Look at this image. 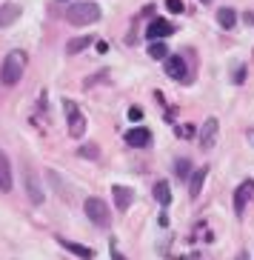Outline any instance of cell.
<instances>
[{
	"mask_svg": "<svg viewBox=\"0 0 254 260\" xmlns=\"http://www.w3.org/2000/svg\"><path fill=\"white\" fill-rule=\"evenodd\" d=\"M26 63H29V57H26L23 49H12V52L3 57V66H0V83L3 86L20 83V77H23V72H26Z\"/></svg>",
	"mask_w": 254,
	"mask_h": 260,
	"instance_id": "6da1fadb",
	"label": "cell"
},
{
	"mask_svg": "<svg viewBox=\"0 0 254 260\" xmlns=\"http://www.w3.org/2000/svg\"><path fill=\"white\" fill-rule=\"evenodd\" d=\"M100 17V6L92 3V0H77L66 9V20L75 26H86V23H94Z\"/></svg>",
	"mask_w": 254,
	"mask_h": 260,
	"instance_id": "7a4b0ae2",
	"label": "cell"
},
{
	"mask_svg": "<svg viewBox=\"0 0 254 260\" xmlns=\"http://www.w3.org/2000/svg\"><path fill=\"white\" fill-rule=\"evenodd\" d=\"M83 209H86V217H89L97 229H108V226H112V209L106 206V200L89 198L83 203Z\"/></svg>",
	"mask_w": 254,
	"mask_h": 260,
	"instance_id": "3957f363",
	"label": "cell"
},
{
	"mask_svg": "<svg viewBox=\"0 0 254 260\" xmlns=\"http://www.w3.org/2000/svg\"><path fill=\"white\" fill-rule=\"evenodd\" d=\"M63 109H66V123H69V135L75 140H80L86 135V117L83 112H80V106H77L75 100H63Z\"/></svg>",
	"mask_w": 254,
	"mask_h": 260,
	"instance_id": "277c9868",
	"label": "cell"
},
{
	"mask_svg": "<svg viewBox=\"0 0 254 260\" xmlns=\"http://www.w3.org/2000/svg\"><path fill=\"white\" fill-rule=\"evenodd\" d=\"M248 200H254V180H243L237 186V191H234V212L243 214Z\"/></svg>",
	"mask_w": 254,
	"mask_h": 260,
	"instance_id": "5b68a950",
	"label": "cell"
},
{
	"mask_svg": "<svg viewBox=\"0 0 254 260\" xmlns=\"http://www.w3.org/2000/svg\"><path fill=\"white\" fill-rule=\"evenodd\" d=\"M169 35H174V23H169V20H152V23L146 26V38L149 40H166Z\"/></svg>",
	"mask_w": 254,
	"mask_h": 260,
	"instance_id": "8992f818",
	"label": "cell"
},
{
	"mask_svg": "<svg viewBox=\"0 0 254 260\" xmlns=\"http://www.w3.org/2000/svg\"><path fill=\"white\" fill-rule=\"evenodd\" d=\"M166 72L174 80H189V66H186V57H180V54H169L166 57Z\"/></svg>",
	"mask_w": 254,
	"mask_h": 260,
	"instance_id": "52a82bcc",
	"label": "cell"
},
{
	"mask_svg": "<svg viewBox=\"0 0 254 260\" xmlns=\"http://www.w3.org/2000/svg\"><path fill=\"white\" fill-rule=\"evenodd\" d=\"M23 180H26V191H29V200L34 203V206H40V203H43V189H40L38 177H34V172H31L29 166H23Z\"/></svg>",
	"mask_w": 254,
	"mask_h": 260,
	"instance_id": "ba28073f",
	"label": "cell"
},
{
	"mask_svg": "<svg viewBox=\"0 0 254 260\" xmlns=\"http://www.w3.org/2000/svg\"><path fill=\"white\" fill-rule=\"evenodd\" d=\"M217 129H220L217 117H208V120L203 123V129H200V149H214V143H217Z\"/></svg>",
	"mask_w": 254,
	"mask_h": 260,
	"instance_id": "9c48e42d",
	"label": "cell"
},
{
	"mask_svg": "<svg viewBox=\"0 0 254 260\" xmlns=\"http://www.w3.org/2000/svg\"><path fill=\"white\" fill-rule=\"evenodd\" d=\"M112 198H115L117 212H126V209L134 203V191H131L129 186H112Z\"/></svg>",
	"mask_w": 254,
	"mask_h": 260,
	"instance_id": "30bf717a",
	"label": "cell"
},
{
	"mask_svg": "<svg viewBox=\"0 0 254 260\" xmlns=\"http://www.w3.org/2000/svg\"><path fill=\"white\" fill-rule=\"evenodd\" d=\"M57 243L66 249V252H71L75 257H80V260H92L94 257V252L89 249V246H83V243H75V240H69V237H57Z\"/></svg>",
	"mask_w": 254,
	"mask_h": 260,
	"instance_id": "8fae6325",
	"label": "cell"
},
{
	"mask_svg": "<svg viewBox=\"0 0 254 260\" xmlns=\"http://www.w3.org/2000/svg\"><path fill=\"white\" fill-rule=\"evenodd\" d=\"M126 143L131 146V149H146L149 143H152V132L149 129H131V132H126Z\"/></svg>",
	"mask_w": 254,
	"mask_h": 260,
	"instance_id": "7c38bea8",
	"label": "cell"
},
{
	"mask_svg": "<svg viewBox=\"0 0 254 260\" xmlns=\"http://www.w3.org/2000/svg\"><path fill=\"white\" fill-rule=\"evenodd\" d=\"M17 17H20V6H17V3H3V6H0V29L12 26Z\"/></svg>",
	"mask_w": 254,
	"mask_h": 260,
	"instance_id": "4fadbf2b",
	"label": "cell"
},
{
	"mask_svg": "<svg viewBox=\"0 0 254 260\" xmlns=\"http://www.w3.org/2000/svg\"><path fill=\"white\" fill-rule=\"evenodd\" d=\"M9 189H12V163L0 152V191H9Z\"/></svg>",
	"mask_w": 254,
	"mask_h": 260,
	"instance_id": "5bb4252c",
	"label": "cell"
},
{
	"mask_svg": "<svg viewBox=\"0 0 254 260\" xmlns=\"http://www.w3.org/2000/svg\"><path fill=\"white\" fill-rule=\"evenodd\" d=\"M206 175H208V166H203V169H197V172H192V183H189L192 198H197V194L203 191V180H206Z\"/></svg>",
	"mask_w": 254,
	"mask_h": 260,
	"instance_id": "9a60e30c",
	"label": "cell"
},
{
	"mask_svg": "<svg viewBox=\"0 0 254 260\" xmlns=\"http://www.w3.org/2000/svg\"><path fill=\"white\" fill-rule=\"evenodd\" d=\"M154 200L160 203V206H169L171 203V189L166 180H160V183H154Z\"/></svg>",
	"mask_w": 254,
	"mask_h": 260,
	"instance_id": "2e32d148",
	"label": "cell"
},
{
	"mask_svg": "<svg viewBox=\"0 0 254 260\" xmlns=\"http://www.w3.org/2000/svg\"><path fill=\"white\" fill-rule=\"evenodd\" d=\"M94 38H89V35H83V38H71L69 43H66V52L69 54H77V52H83L86 46H92Z\"/></svg>",
	"mask_w": 254,
	"mask_h": 260,
	"instance_id": "e0dca14e",
	"label": "cell"
},
{
	"mask_svg": "<svg viewBox=\"0 0 254 260\" xmlns=\"http://www.w3.org/2000/svg\"><path fill=\"white\" fill-rule=\"evenodd\" d=\"M149 57H154V60H166V57H169V46H166L163 40H152V46H149Z\"/></svg>",
	"mask_w": 254,
	"mask_h": 260,
	"instance_id": "ac0fdd59",
	"label": "cell"
},
{
	"mask_svg": "<svg viewBox=\"0 0 254 260\" xmlns=\"http://www.w3.org/2000/svg\"><path fill=\"white\" fill-rule=\"evenodd\" d=\"M217 23L223 26V29H231V26L237 23V15H234V9H220V12H217Z\"/></svg>",
	"mask_w": 254,
	"mask_h": 260,
	"instance_id": "d6986e66",
	"label": "cell"
},
{
	"mask_svg": "<svg viewBox=\"0 0 254 260\" xmlns=\"http://www.w3.org/2000/svg\"><path fill=\"white\" fill-rule=\"evenodd\" d=\"M174 172H177V177H180V180H186V177H192V172H194V169H192V160H183V157H180V160L174 163Z\"/></svg>",
	"mask_w": 254,
	"mask_h": 260,
	"instance_id": "ffe728a7",
	"label": "cell"
},
{
	"mask_svg": "<svg viewBox=\"0 0 254 260\" xmlns=\"http://www.w3.org/2000/svg\"><path fill=\"white\" fill-rule=\"evenodd\" d=\"M97 154H100V149H97V146H80V157H97Z\"/></svg>",
	"mask_w": 254,
	"mask_h": 260,
	"instance_id": "44dd1931",
	"label": "cell"
},
{
	"mask_svg": "<svg viewBox=\"0 0 254 260\" xmlns=\"http://www.w3.org/2000/svg\"><path fill=\"white\" fill-rule=\"evenodd\" d=\"M166 9H169L171 15H180L183 12V0H166Z\"/></svg>",
	"mask_w": 254,
	"mask_h": 260,
	"instance_id": "7402d4cb",
	"label": "cell"
},
{
	"mask_svg": "<svg viewBox=\"0 0 254 260\" xmlns=\"http://www.w3.org/2000/svg\"><path fill=\"white\" fill-rule=\"evenodd\" d=\"M231 80H234V83H243V80H246V66H237V72H234Z\"/></svg>",
	"mask_w": 254,
	"mask_h": 260,
	"instance_id": "603a6c76",
	"label": "cell"
},
{
	"mask_svg": "<svg viewBox=\"0 0 254 260\" xmlns=\"http://www.w3.org/2000/svg\"><path fill=\"white\" fill-rule=\"evenodd\" d=\"M177 135H180V138H192V135H194V126H177Z\"/></svg>",
	"mask_w": 254,
	"mask_h": 260,
	"instance_id": "cb8c5ba5",
	"label": "cell"
},
{
	"mask_svg": "<svg viewBox=\"0 0 254 260\" xmlns=\"http://www.w3.org/2000/svg\"><path fill=\"white\" fill-rule=\"evenodd\" d=\"M140 117H143V112H140V106H131V109H129V120H134V123H137Z\"/></svg>",
	"mask_w": 254,
	"mask_h": 260,
	"instance_id": "d4e9b609",
	"label": "cell"
},
{
	"mask_svg": "<svg viewBox=\"0 0 254 260\" xmlns=\"http://www.w3.org/2000/svg\"><path fill=\"white\" fill-rule=\"evenodd\" d=\"M243 20H246L248 26H254V12H246V15H243Z\"/></svg>",
	"mask_w": 254,
	"mask_h": 260,
	"instance_id": "484cf974",
	"label": "cell"
},
{
	"mask_svg": "<svg viewBox=\"0 0 254 260\" xmlns=\"http://www.w3.org/2000/svg\"><path fill=\"white\" fill-rule=\"evenodd\" d=\"M97 52H100V54H106V52H108V46L103 43V40H97Z\"/></svg>",
	"mask_w": 254,
	"mask_h": 260,
	"instance_id": "4316f807",
	"label": "cell"
},
{
	"mask_svg": "<svg viewBox=\"0 0 254 260\" xmlns=\"http://www.w3.org/2000/svg\"><path fill=\"white\" fill-rule=\"evenodd\" d=\"M112 260H126L123 254H120V252H117V249H115V246H112Z\"/></svg>",
	"mask_w": 254,
	"mask_h": 260,
	"instance_id": "83f0119b",
	"label": "cell"
},
{
	"mask_svg": "<svg viewBox=\"0 0 254 260\" xmlns=\"http://www.w3.org/2000/svg\"><path fill=\"white\" fill-rule=\"evenodd\" d=\"M237 260H248V254H240V257Z\"/></svg>",
	"mask_w": 254,
	"mask_h": 260,
	"instance_id": "f1b7e54d",
	"label": "cell"
},
{
	"mask_svg": "<svg viewBox=\"0 0 254 260\" xmlns=\"http://www.w3.org/2000/svg\"><path fill=\"white\" fill-rule=\"evenodd\" d=\"M203 3H211V0H203Z\"/></svg>",
	"mask_w": 254,
	"mask_h": 260,
	"instance_id": "f546056e",
	"label": "cell"
}]
</instances>
